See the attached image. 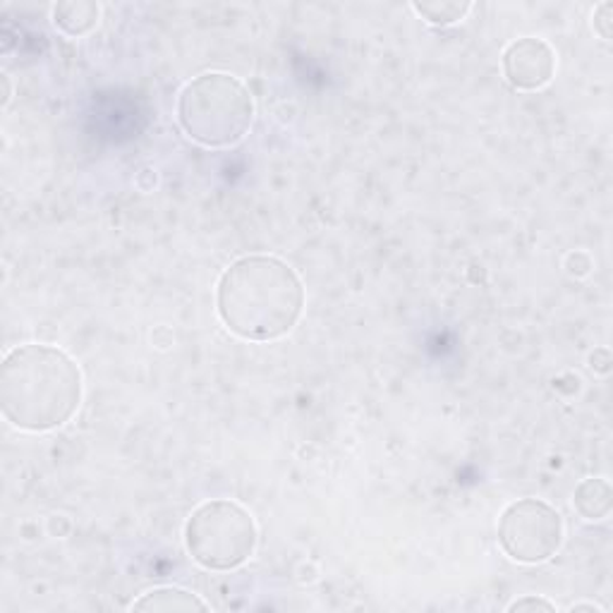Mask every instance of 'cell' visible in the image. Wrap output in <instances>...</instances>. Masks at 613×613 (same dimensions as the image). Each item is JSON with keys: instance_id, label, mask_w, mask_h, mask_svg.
<instances>
[{"instance_id": "1", "label": "cell", "mask_w": 613, "mask_h": 613, "mask_svg": "<svg viewBox=\"0 0 613 613\" xmlns=\"http://www.w3.org/2000/svg\"><path fill=\"white\" fill-rule=\"evenodd\" d=\"M305 285L291 263L273 255H247L216 285V311L233 335L252 343L281 341L305 311Z\"/></svg>"}, {"instance_id": "2", "label": "cell", "mask_w": 613, "mask_h": 613, "mask_svg": "<svg viewBox=\"0 0 613 613\" xmlns=\"http://www.w3.org/2000/svg\"><path fill=\"white\" fill-rule=\"evenodd\" d=\"M82 395V369L58 345H17L0 365V410L20 431L44 434L68 425Z\"/></svg>"}, {"instance_id": "3", "label": "cell", "mask_w": 613, "mask_h": 613, "mask_svg": "<svg viewBox=\"0 0 613 613\" xmlns=\"http://www.w3.org/2000/svg\"><path fill=\"white\" fill-rule=\"evenodd\" d=\"M177 123L199 147H233L255 123V99L231 72H201L177 96Z\"/></svg>"}, {"instance_id": "4", "label": "cell", "mask_w": 613, "mask_h": 613, "mask_svg": "<svg viewBox=\"0 0 613 613\" xmlns=\"http://www.w3.org/2000/svg\"><path fill=\"white\" fill-rule=\"evenodd\" d=\"M185 549L207 571H235L255 556L259 530L252 513L231 499L204 501L185 523Z\"/></svg>"}, {"instance_id": "5", "label": "cell", "mask_w": 613, "mask_h": 613, "mask_svg": "<svg viewBox=\"0 0 613 613\" xmlns=\"http://www.w3.org/2000/svg\"><path fill=\"white\" fill-rule=\"evenodd\" d=\"M563 537H566L563 515L542 499L513 501L499 518L501 549L525 566H537L554 559Z\"/></svg>"}, {"instance_id": "6", "label": "cell", "mask_w": 613, "mask_h": 613, "mask_svg": "<svg viewBox=\"0 0 613 613\" xmlns=\"http://www.w3.org/2000/svg\"><path fill=\"white\" fill-rule=\"evenodd\" d=\"M556 51L537 36H520L506 46L501 65L508 84L518 91L544 89L556 75Z\"/></svg>"}, {"instance_id": "7", "label": "cell", "mask_w": 613, "mask_h": 613, "mask_svg": "<svg viewBox=\"0 0 613 613\" xmlns=\"http://www.w3.org/2000/svg\"><path fill=\"white\" fill-rule=\"evenodd\" d=\"M132 611H161V613H173V611H209L211 606L195 592L183 590V587H154V590L144 592L137 602L130 604Z\"/></svg>"}, {"instance_id": "8", "label": "cell", "mask_w": 613, "mask_h": 613, "mask_svg": "<svg viewBox=\"0 0 613 613\" xmlns=\"http://www.w3.org/2000/svg\"><path fill=\"white\" fill-rule=\"evenodd\" d=\"M573 506L585 520H606L613 511V489L602 477L585 479V482H580L578 489H575Z\"/></svg>"}, {"instance_id": "9", "label": "cell", "mask_w": 613, "mask_h": 613, "mask_svg": "<svg viewBox=\"0 0 613 613\" xmlns=\"http://www.w3.org/2000/svg\"><path fill=\"white\" fill-rule=\"evenodd\" d=\"M101 17V5L89 0H65L53 5V24L68 36H84L96 29Z\"/></svg>"}, {"instance_id": "10", "label": "cell", "mask_w": 613, "mask_h": 613, "mask_svg": "<svg viewBox=\"0 0 613 613\" xmlns=\"http://www.w3.org/2000/svg\"><path fill=\"white\" fill-rule=\"evenodd\" d=\"M413 10L419 17H425L429 24L437 27H449L467 17V12L473 10V3H458V0H431V3H413Z\"/></svg>"}, {"instance_id": "11", "label": "cell", "mask_w": 613, "mask_h": 613, "mask_svg": "<svg viewBox=\"0 0 613 613\" xmlns=\"http://www.w3.org/2000/svg\"><path fill=\"white\" fill-rule=\"evenodd\" d=\"M511 613L515 611H556V604L554 602H549V599L544 597H523L518 599V602H513L508 606Z\"/></svg>"}, {"instance_id": "12", "label": "cell", "mask_w": 613, "mask_h": 613, "mask_svg": "<svg viewBox=\"0 0 613 613\" xmlns=\"http://www.w3.org/2000/svg\"><path fill=\"white\" fill-rule=\"evenodd\" d=\"M611 12H613V5L611 3H602L597 10H594V32L602 36L604 41L611 39Z\"/></svg>"}, {"instance_id": "13", "label": "cell", "mask_w": 613, "mask_h": 613, "mask_svg": "<svg viewBox=\"0 0 613 613\" xmlns=\"http://www.w3.org/2000/svg\"><path fill=\"white\" fill-rule=\"evenodd\" d=\"M568 611L571 613H578V611H594L597 613V611H604V609L597 606V604H573Z\"/></svg>"}, {"instance_id": "14", "label": "cell", "mask_w": 613, "mask_h": 613, "mask_svg": "<svg viewBox=\"0 0 613 613\" xmlns=\"http://www.w3.org/2000/svg\"><path fill=\"white\" fill-rule=\"evenodd\" d=\"M0 79H3V106H8V101H10V82H8V75H0Z\"/></svg>"}]
</instances>
